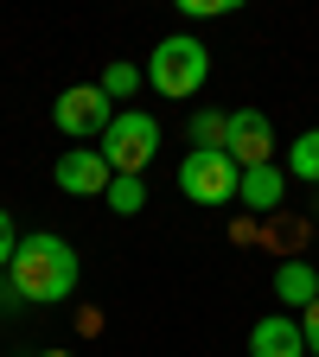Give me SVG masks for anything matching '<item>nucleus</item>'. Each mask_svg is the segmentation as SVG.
Returning a JSON list of instances; mask_svg holds the SVG:
<instances>
[{"instance_id":"9b49d317","label":"nucleus","mask_w":319,"mask_h":357,"mask_svg":"<svg viewBox=\"0 0 319 357\" xmlns=\"http://www.w3.org/2000/svg\"><path fill=\"white\" fill-rule=\"evenodd\" d=\"M223 141H230V115L198 109L192 115V153H223Z\"/></svg>"},{"instance_id":"0eeeda50","label":"nucleus","mask_w":319,"mask_h":357,"mask_svg":"<svg viewBox=\"0 0 319 357\" xmlns=\"http://www.w3.org/2000/svg\"><path fill=\"white\" fill-rule=\"evenodd\" d=\"M52 178H58V192H71V198H103L115 172H109V160H103V153H89V147H77V153H58Z\"/></svg>"},{"instance_id":"a211bd4d","label":"nucleus","mask_w":319,"mask_h":357,"mask_svg":"<svg viewBox=\"0 0 319 357\" xmlns=\"http://www.w3.org/2000/svg\"><path fill=\"white\" fill-rule=\"evenodd\" d=\"M38 357H77V351H38Z\"/></svg>"},{"instance_id":"ddd939ff","label":"nucleus","mask_w":319,"mask_h":357,"mask_svg":"<svg viewBox=\"0 0 319 357\" xmlns=\"http://www.w3.org/2000/svg\"><path fill=\"white\" fill-rule=\"evenodd\" d=\"M288 172H294V178H306V185H319V128H306L300 141L288 147Z\"/></svg>"},{"instance_id":"39448f33","label":"nucleus","mask_w":319,"mask_h":357,"mask_svg":"<svg viewBox=\"0 0 319 357\" xmlns=\"http://www.w3.org/2000/svg\"><path fill=\"white\" fill-rule=\"evenodd\" d=\"M52 121H58V134H71V141H89V134H109V121H115V102L103 96L96 83H71L64 96L52 102Z\"/></svg>"},{"instance_id":"6e6552de","label":"nucleus","mask_w":319,"mask_h":357,"mask_svg":"<svg viewBox=\"0 0 319 357\" xmlns=\"http://www.w3.org/2000/svg\"><path fill=\"white\" fill-rule=\"evenodd\" d=\"M249 357H306L300 319L294 312H262V319L249 326Z\"/></svg>"},{"instance_id":"f257e3e1","label":"nucleus","mask_w":319,"mask_h":357,"mask_svg":"<svg viewBox=\"0 0 319 357\" xmlns=\"http://www.w3.org/2000/svg\"><path fill=\"white\" fill-rule=\"evenodd\" d=\"M7 268H13V294L26 306H64L77 294V249L64 236H52V230L20 236V249H13Z\"/></svg>"},{"instance_id":"f8f14e48","label":"nucleus","mask_w":319,"mask_h":357,"mask_svg":"<svg viewBox=\"0 0 319 357\" xmlns=\"http://www.w3.org/2000/svg\"><path fill=\"white\" fill-rule=\"evenodd\" d=\"M103 204H109L115 217H134V211L147 204V185H141L134 172H115V178H109V192H103Z\"/></svg>"},{"instance_id":"2eb2a0df","label":"nucleus","mask_w":319,"mask_h":357,"mask_svg":"<svg viewBox=\"0 0 319 357\" xmlns=\"http://www.w3.org/2000/svg\"><path fill=\"white\" fill-rule=\"evenodd\" d=\"M300 338H306V357H319V300L300 312Z\"/></svg>"},{"instance_id":"1a4fd4ad","label":"nucleus","mask_w":319,"mask_h":357,"mask_svg":"<svg viewBox=\"0 0 319 357\" xmlns=\"http://www.w3.org/2000/svg\"><path fill=\"white\" fill-rule=\"evenodd\" d=\"M275 300L281 306H294V319L319 300V275H313V261H281L275 268Z\"/></svg>"},{"instance_id":"7ed1b4c3","label":"nucleus","mask_w":319,"mask_h":357,"mask_svg":"<svg viewBox=\"0 0 319 357\" xmlns=\"http://www.w3.org/2000/svg\"><path fill=\"white\" fill-rule=\"evenodd\" d=\"M96 153L109 160V172H134V178H141L147 160L160 153V121L147 109H115V121H109V134H103Z\"/></svg>"},{"instance_id":"f3484780","label":"nucleus","mask_w":319,"mask_h":357,"mask_svg":"<svg viewBox=\"0 0 319 357\" xmlns=\"http://www.w3.org/2000/svg\"><path fill=\"white\" fill-rule=\"evenodd\" d=\"M237 0H186V13H230Z\"/></svg>"},{"instance_id":"dca6fc26","label":"nucleus","mask_w":319,"mask_h":357,"mask_svg":"<svg viewBox=\"0 0 319 357\" xmlns=\"http://www.w3.org/2000/svg\"><path fill=\"white\" fill-rule=\"evenodd\" d=\"M13 249H20V236H13V217H7V211H0V268H7V261H13Z\"/></svg>"},{"instance_id":"20e7f679","label":"nucleus","mask_w":319,"mask_h":357,"mask_svg":"<svg viewBox=\"0 0 319 357\" xmlns=\"http://www.w3.org/2000/svg\"><path fill=\"white\" fill-rule=\"evenodd\" d=\"M179 192H186L192 204H237L243 166L230 153H186V166H179Z\"/></svg>"},{"instance_id":"f03ea898","label":"nucleus","mask_w":319,"mask_h":357,"mask_svg":"<svg viewBox=\"0 0 319 357\" xmlns=\"http://www.w3.org/2000/svg\"><path fill=\"white\" fill-rule=\"evenodd\" d=\"M147 83L160 89V96L186 102V96H198V89L211 83V52H205L192 32H172V38L154 45V58H147Z\"/></svg>"},{"instance_id":"9d476101","label":"nucleus","mask_w":319,"mask_h":357,"mask_svg":"<svg viewBox=\"0 0 319 357\" xmlns=\"http://www.w3.org/2000/svg\"><path fill=\"white\" fill-rule=\"evenodd\" d=\"M281 192H288V172H281V166H255V172H243L237 204H249V211H275Z\"/></svg>"},{"instance_id":"4468645a","label":"nucleus","mask_w":319,"mask_h":357,"mask_svg":"<svg viewBox=\"0 0 319 357\" xmlns=\"http://www.w3.org/2000/svg\"><path fill=\"white\" fill-rule=\"evenodd\" d=\"M141 77H147V70H134V64H121V58H115V64L96 77V89H103L109 102H121V96H134V89H141Z\"/></svg>"},{"instance_id":"423d86ee","label":"nucleus","mask_w":319,"mask_h":357,"mask_svg":"<svg viewBox=\"0 0 319 357\" xmlns=\"http://www.w3.org/2000/svg\"><path fill=\"white\" fill-rule=\"evenodd\" d=\"M223 153H230L243 172L275 166V121H268L262 109H237V115H230V141H223Z\"/></svg>"}]
</instances>
